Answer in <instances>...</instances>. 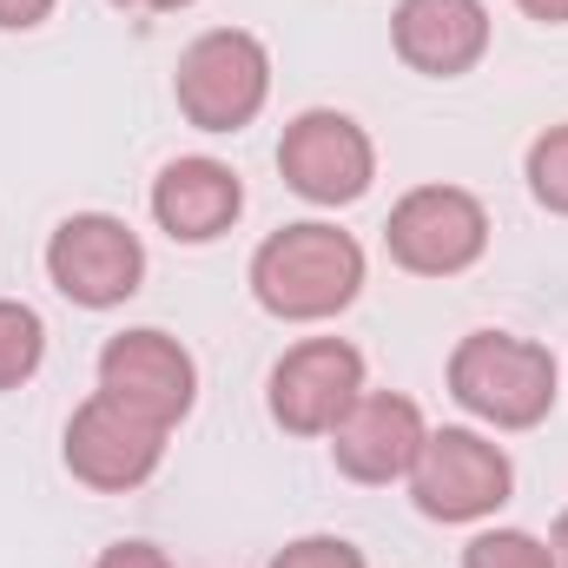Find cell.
Instances as JSON below:
<instances>
[{
	"instance_id": "cell-1",
	"label": "cell",
	"mask_w": 568,
	"mask_h": 568,
	"mask_svg": "<svg viewBox=\"0 0 568 568\" xmlns=\"http://www.w3.org/2000/svg\"><path fill=\"white\" fill-rule=\"evenodd\" d=\"M364 272L371 265L351 232H337L324 219H297L252 252V297L284 324H324L357 304Z\"/></svg>"
},
{
	"instance_id": "cell-2",
	"label": "cell",
	"mask_w": 568,
	"mask_h": 568,
	"mask_svg": "<svg viewBox=\"0 0 568 568\" xmlns=\"http://www.w3.org/2000/svg\"><path fill=\"white\" fill-rule=\"evenodd\" d=\"M449 397L489 429H536L562 397V371H556L549 344H536V337L469 331L449 351Z\"/></svg>"
},
{
	"instance_id": "cell-3",
	"label": "cell",
	"mask_w": 568,
	"mask_h": 568,
	"mask_svg": "<svg viewBox=\"0 0 568 568\" xmlns=\"http://www.w3.org/2000/svg\"><path fill=\"white\" fill-rule=\"evenodd\" d=\"M172 100L185 113V126L199 133H239L265 113L272 100V53L258 33L245 27H212L179 53L172 73Z\"/></svg>"
},
{
	"instance_id": "cell-4",
	"label": "cell",
	"mask_w": 568,
	"mask_h": 568,
	"mask_svg": "<svg viewBox=\"0 0 568 568\" xmlns=\"http://www.w3.org/2000/svg\"><path fill=\"white\" fill-rule=\"evenodd\" d=\"M509 489H516V463L483 429H429L410 469V503L429 523H483L509 503Z\"/></svg>"
},
{
	"instance_id": "cell-5",
	"label": "cell",
	"mask_w": 568,
	"mask_h": 568,
	"mask_svg": "<svg viewBox=\"0 0 568 568\" xmlns=\"http://www.w3.org/2000/svg\"><path fill=\"white\" fill-rule=\"evenodd\" d=\"M47 278L80 311H113L145 284V245L113 212H73L47 239Z\"/></svg>"
},
{
	"instance_id": "cell-6",
	"label": "cell",
	"mask_w": 568,
	"mask_h": 568,
	"mask_svg": "<svg viewBox=\"0 0 568 568\" xmlns=\"http://www.w3.org/2000/svg\"><path fill=\"white\" fill-rule=\"evenodd\" d=\"M384 245L417 278H456L489 252V212L463 185H417L390 205Z\"/></svg>"
},
{
	"instance_id": "cell-7",
	"label": "cell",
	"mask_w": 568,
	"mask_h": 568,
	"mask_svg": "<svg viewBox=\"0 0 568 568\" xmlns=\"http://www.w3.org/2000/svg\"><path fill=\"white\" fill-rule=\"evenodd\" d=\"M278 172L284 185L311 205H357L377 179V145L371 133L337 113V106H311L284 126L278 140Z\"/></svg>"
},
{
	"instance_id": "cell-8",
	"label": "cell",
	"mask_w": 568,
	"mask_h": 568,
	"mask_svg": "<svg viewBox=\"0 0 568 568\" xmlns=\"http://www.w3.org/2000/svg\"><path fill=\"white\" fill-rule=\"evenodd\" d=\"M60 456H67L73 483H87V489H100V496H126V489L152 483V469L165 463V429L145 424L140 410H126L120 397L93 390V397L73 410Z\"/></svg>"
},
{
	"instance_id": "cell-9",
	"label": "cell",
	"mask_w": 568,
	"mask_h": 568,
	"mask_svg": "<svg viewBox=\"0 0 568 568\" xmlns=\"http://www.w3.org/2000/svg\"><path fill=\"white\" fill-rule=\"evenodd\" d=\"M100 390L120 397L126 410H140L145 424L172 429V424H185L192 404H199V364H192V351L179 337L140 324V331L106 337V351H100Z\"/></svg>"
},
{
	"instance_id": "cell-10",
	"label": "cell",
	"mask_w": 568,
	"mask_h": 568,
	"mask_svg": "<svg viewBox=\"0 0 568 568\" xmlns=\"http://www.w3.org/2000/svg\"><path fill=\"white\" fill-rule=\"evenodd\" d=\"M364 397V351L344 337H304L272 364V417L291 436H331Z\"/></svg>"
},
{
	"instance_id": "cell-11",
	"label": "cell",
	"mask_w": 568,
	"mask_h": 568,
	"mask_svg": "<svg viewBox=\"0 0 568 568\" xmlns=\"http://www.w3.org/2000/svg\"><path fill=\"white\" fill-rule=\"evenodd\" d=\"M424 436H429V424H424V410H417V397H404V390H364L344 410V424L331 429V463L351 483L384 489V483H397V476L417 469Z\"/></svg>"
},
{
	"instance_id": "cell-12",
	"label": "cell",
	"mask_w": 568,
	"mask_h": 568,
	"mask_svg": "<svg viewBox=\"0 0 568 568\" xmlns=\"http://www.w3.org/2000/svg\"><path fill=\"white\" fill-rule=\"evenodd\" d=\"M245 212V185L225 159H205V152H185L172 159L159 179H152V219L165 239L179 245H212L239 225Z\"/></svg>"
},
{
	"instance_id": "cell-13",
	"label": "cell",
	"mask_w": 568,
	"mask_h": 568,
	"mask_svg": "<svg viewBox=\"0 0 568 568\" xmlns=\"http://www.w3.org/2000/svg\"><path fill=\"white\" fill-rule=\"evenodd\" d=\"M390 47L410 73L456 80L489 53V7L483 0H397Z\"/></svg>"
},
{
	"instance_id": "cell-14",
	"label": "cell",
	"mask_w": 568,
	"mask_h": 568,
	"mask_svg": "<svg viewBox=\"0 0 568 568\" xmlns=\"http://www.w3.org/2000/svg\"><path fill=\"white\" fill-rule=\"evenodd\" d=\"M47 357V324L33 304L20 297H0V390H20Z\"/></svg>"
},
{
	"instance_id": "cell-15",
	"label": "cell",
	"mask_w": 568,
	"mask_h": 568,
	"mask_svg": "<svg viewBox=\"0 0 568 568\" xmlns=\"http://www.w3.org/2000/svg\"><path fill=\"white\" fill-rule=\"evenodd\" d=\"M529 192H536V205L542 212H556L568 219V126H549L542 140L529 145Z\"/></svg>"
},
{
	"instance_id": "cell-16",
	"label": "cell",
	"mask_w": 568,
	"mask_h": 568,
	"mask_svg": "<svg viewBox=\"0 0 568 568\" xmlns=\"http://www.w3.org/2000/svg\"><path fill=\"white\" fill-rule=\"evenodd\" d=\"M463 568H556L549 542L529 536V529H483L469 549H463Z\"/></svg>"
},
{
	"instance_id": "cell-17",
	"label": "cell",
	"mask_w": 568,
	"mask_h": 568,
	"mask_svg": "<svg viewBox=\"0 0 568 568\" xmlns=\"http://www.w3.org/2000/svg\"><path fill=\"white\" fill-rule=\"evenodd\" d=\"M272 568H371V562L344 536H297V542H284L278 556H272Z\"/></svg>"
},
{
	"instance_id": "cell-18",
	"label": "cell",
	"mask_w": 568,
	"mask_h": 568,
	"mask_svg": "<svg viewBox=\"0 0 568 568\" xmlns=\"http://www.w3.org/2000/svg\"><path fill=\"white\" fill-rule=\"evenodd\" d=\"M93 568H172V556L152 549V542H113V549H100Z\"/></svg>"
},
{
	"instance_id": "cell-19",
	"label": "cell",
	"mask_w": 568,
	"mask_h": 568,
	"mask_svg": "<svg viewBox=\"0 0 568 568\" xmlns=\"http://www.w3.org/2000/svg\"><path fill=\"white\" fill-rule=\"evenodd\" d=\"M53 7H60V0H0V27H7V33H27V27H40Z\"/></svg>"
},
{
	"instance_id": "cell-20",
	"label": "cell",
	"mask_w": 568,
	"mask_h": 568,
	"mask_svg": "<svg viewBox=\"0 0 568 568\" xmlns=\"http://www.w3.org/2000/svg\"><path fill=\"white\" fill-rule=\"evenodd\" d=\"M529 20H542V27H568V0H516Z\"/></svg>"
},
{
	"instance_id": "cell-21",
	"label": "cell",
	"mask_w": 568,
	"mask_h": 568,
	"mask_svg": "<svg viewBox=\"0 0 568 568\" xmlns=\"http://www.w3.org/2000/svg\"><path fill=\"white\" fill-rule=\"evenodd\" d=\"M113 7H126V13H179L192 0H113Z\"/></svg>"
},
{
	"instance_id": "cell-22",
	"label": "cell",
	"mask_w": 568,
	"mask_h": 568,
	"mask_svg": "<svg viewBox=\"0 0 568 568\" xmlns=\"http://www.w3.org/2000/svg\"><path fill=\"white\" fill-rule=\"evenodd\" d=\"M549 556H556V568H568V509L556 516V529H549Z\"/></svg>"
}]
</instances>
